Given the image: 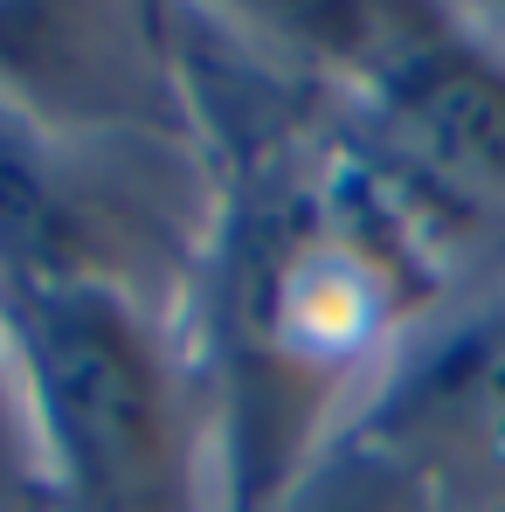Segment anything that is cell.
Wrapping results in <instances>:
<instances>
[{"instance_id": "cell-3", "label": "cell", "mask_w": 505, "mask_h": 512, "mask_svg": "<svg viewBox=\"0 0 505 512\" xmlns=\"http://www.w3.org/2000/svg\"><path fill=\"white\" fill-rule=\"evenodd\" d=\"M381 450L450 478L505 485V319L471 326L402 381L381 416Z\"/></svg>"}, {"instance_id": "cell-1", "label": "cell", "mask_w": 505, "mask_h": 512, "mask_svg": "<svg viewBox=\"0 0 505 512\" xmlns=\"http://www.w3.org/2000/svg\"><path fill=\"white\" fill-rule=\"evenodd\" d=\"M49 457L77 512H180L167 374L111 284L0 291Z\"/></svg>"}, {"instance_id": "cell-2", "label": "cell", "mask_w": 505, "mask_h": 512, "mask_svg": "<svg viewBox=\"0 0 505 512\" xmlns=\"http://www.w3.org/2000/svg\"><path fill=\"white\" fill-rule=\"evenodd\" d=\"M395 139L457 201L505 215V70L457 35H416L381 56Z\"/></svg>"}, {"instance_id": "cell-5", "label": "cell", "mask_w": 505, "mask_h": 512, "mask_svg": "<svg viewBox=\"0 0 505 512\" xmlns=\"http://www.w3.org/2000/svg\"><path fill=\"white\" fill-rule=\"evenodd\" d=\"M395 492H402L395 471H360V478H333V492L305 512H395Z\"/></svg>"}, {"instance_id": "cell-4", "label": "cell", "mask_w": 505, "mask_h": 512, "mask_svg": "<svg viewBox=\"0 0 505 512\" xmlns=\"http://www.w3.org/2000/svg\"><path fill=\"white\" fill-rule=\"evenodd\" d=\"M104 284L90 270V208L63 160L0 104V291Z\"/></svg>"}]
</instances>
